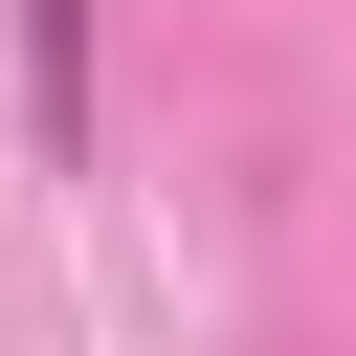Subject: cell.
<instances>
[{"label": "cell", "mask_w": 356, "mask_h": 356, "mask_svg": "<svg viewBox=\"0 0 356 356\" xmlns=\"http://www.w3.org/2000/svg\"><path fill=\"white\" fill-rule=\"evenodd\" d=\"M22 67H44V156L89 134V0H22Z\"/></svg>", "instance_id": "cell-1"}]
</instances>
